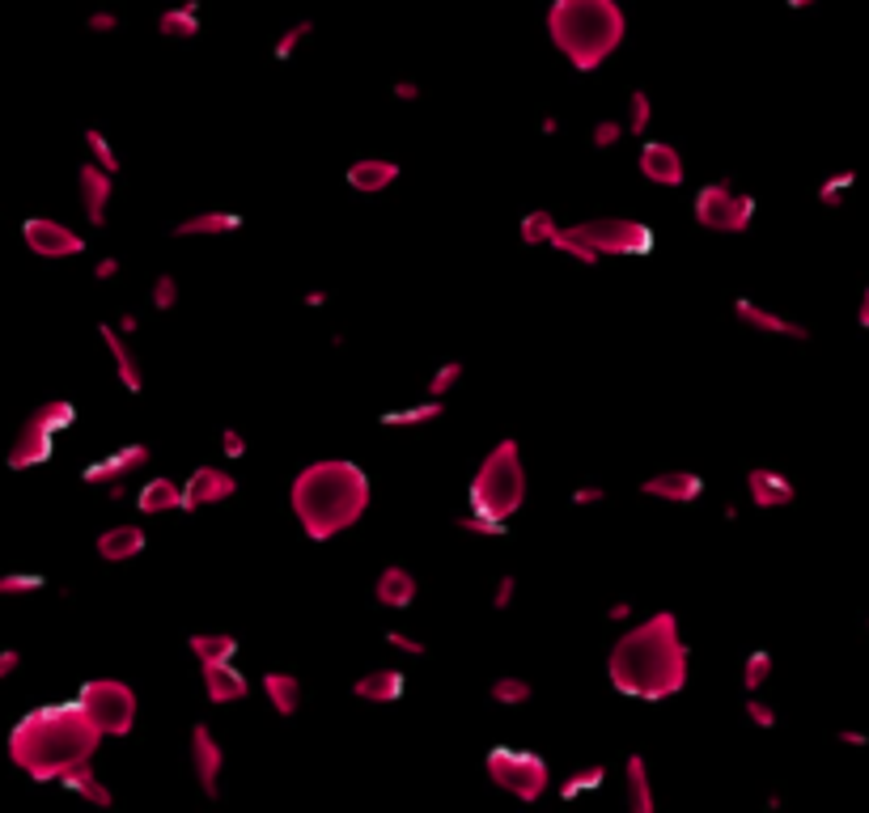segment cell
Instances as JSON below:
<instances>
[{
	"label": "cell",
	"instance_id": "cell-1",
	"mask_svg": "<svg viewBox=\"0 0 869 813\" xmlns=\"http://www.w3.org/2000/svg\"><path fill=\"white\" fill-rule=\"evenodd\" d=\"M687 665H691V648L683 644L679 614L658 610L649 619L632 623L615 640L611 657H607V674L619 695L658 703V699L679 695L687 686Z\"/></svg>",
	"mask_w": 869,
	"mask_h": 813
},
{
	"label": "cell",
	"instance_id": "cell-2",
	"mask_svg": "<svg viewBox=\"0 0 869 813\" xmlns=\"http://www.w3.org/2000/svg\"><path fill=\"white\" fill-rule=\"evenodd\" d=\"M102 733L94 720L73 703H47L34 708L9 733V758L17 771H26L34 784H51L81 763H94Z\"/></svg>",
	"mask_w": 869,
	"mask_h": 813
},
{
	"label": "cell",
	"instance_id": "cell-3",
	"mask_svg": "<svg viewBox=\"0 0 869 813\" xmlns=\"http://www.w3.org/2000/svg\"><path fill=\"white\" fill-rule=\"evenodd\" d=\"M369 500H374L369 475L348 458H318L301 466L289 487L293 517L310 542H331L335 534L352 530L365 517Z\"/></svg>",
	"mask_w": 869,
	"mask_h": 813
},
{
	"label": "cell",
	"instance_id": "cell-4",
	"mask_svg": "<svg viewBox=\"0 0 869 813\" xmlns=\"http://www.w3.org/2000/svg\"><path fill=\"white\" fill-rule=\"evenodd\" d=\"M552 47L577 72H598L628 34V17L615 0H556L547 9Z\"/></svg>",
	"mask_w": 869,
	"mask_h": 813
},
{
	"label": "cell",
	"instance_id": "cell-5",
	"mask_svg": "<svg viewBox=\"0 0 869 813\" xmlns=\"http://www.w3.org/2000/svg\"><path fill=\"white\" fill-rule=\"evenodd\" d=\"M526 500V466H522V449L518 441H501L488 449V458L480 462L471 487H467V504L475 513H488V517H501L509 521L513 513L522 509Z\"/></svg>",
	"mask_w": 869,
	"mask_h": 813
},
{
	"label": "cell",
	"instance_id": "cell-6",
	"mask_svg": "<svg viewBox=\"0 0 869 813\" xmlns=\"http://www.w3.org/2000/svg\"><path fill=\"white\" fill-rule=\"evenodd\" d=\"M77 708L94 720V729L102 737H128L136 729L140 716V699L128 682L119 678H90L77 686Z\"/></svg>",
	"mask_w": 869,
	"mask_h": 813
},
{
	"label": "cell",
	"instance_id": "cell-7",
	"mask_svg": "<svg viewBox=\"0 0 869 813\" xmlns=\"http://www.w3.org/2000/svg\"><path fill=\"white\" fill-rule=\"evenodd\" d=\"M77 420V407L68 399H51L43 407H34L26 415V424L17 428V437L9 445V466L13 471H30V466H43L56 449V432L68 428Z\"/></svg>",
	"mask_w": 869,
	"mask_h": 813
},
{
	"label": "cell",
	"instance_id": "cell-8",
	"mask_svg": "<svg viewBox=\"0 0 869 813\" xmlns=\"http://www.w3.org/2000/svg\"><path fill=\"white\" fill-rule=\"evenodd\" d=\"M484 771L488 780L509 792V797L518 801H539L547 788H552V767H547V758L535 754V750H509V746H492L484 754Z\"/></svg>",
	"mask_w": 869,
	"mask_h": 813
},
{
	"label": "cell",
	"instance_id": "cell-9",
	"mask_svg": "<svg viewBox=\"0 0 869 813\" xmlns=\"http://www.w3.org/2000/svg\"><path fill=\"white\" fill-rule=\"evenodd\" d=\"M569 233L594 259H602V255L628 259V255H645L653 246V229L645 221H628V216H594V221L569 225Z\"/></svg>",
	"mask_w": 869,
	"mask_h": 813
},
{
	"label": "cell",
	"instance_id": "cell-10",
	"mask_svg": "<svg viewBox=\"0 0 869 813\" xmlns=\"http://www.w3.org/2000/svg\"><path fill=\"white\" fill-rule=\"evenodd\" d=\"M691 216H696V225L713 229V233H747L755 221V195L734 191V183L721 178V183H708L696 191Z\"/></svg>",
	"mask_w": 869,
	"mask_h": 813
},
{
	"label": "cell",
	"instance_id": "cell-11",
	"mask_svg": "<svg viewBox=\"0 0 869 813\" xmlns=\"http://www.w3.org/2000/svg\"><path fill=\"white\" fill-rule=\"evenodd\" d=\"M22 238L39 259H77V255H85L81 233L73 225H64V221H51V216H30V221L22 225Z\"/></svg>",
	"mask_w": 869,
	"mask_h": 813
},
{
	"label": "cell",
	"instance_id": "cell-12",
	"mask_svg": "<svg viewBox=\"0 0 869 813\" xmlns=\"http://www.w3.org/2000/svg\"><path fill=\"white\" fill-rule=\"evenodd\" d=\"M149 462H153V449L140 445V441H128V445L111 449V454L94 458V462L81 471V479H85V483H98V487H111V483H123V479L140 475Z\"/></svg>",
	"mask_w": 869,
	"mask_h": 813
},
{
	"label": "cell",
	"instance_id": "cell-13",
	"mask_svg": "<svg viewBox=\"0 0 869 813\" xmlns=\"http://www.w3.org/2000/svg\"><path fill=\"white\" fill-rule=\"evenodd\" d=\"M234 496H238V479L229 471H221V466H195L183 483V513H200Z\"/></svg>",
	"mask_w": 869,
	"mask_h": 813
},
{
	"label": "cell",
	"instance_id": "cell-14",
	"mask_svg": "<svg viewBox=\"0 0 869 813\" xmlns=\"http://www.w3.org/2000/svg\"><path fill=\"white\" fill-rule=\"evenodd\" d=\"M191 771L195 780H200L204 797H217L221 792V771H225V750L217 742V733H212V725H191Z\"/></svg>",
	"mask_w": 869,
	"mask_h": 813
},
{
	"label": "cell",
	"instance_id": "cell-15",
	"mask_svg": "<svg viewBox=\"0 0 869 813\" xmlns=\"http://www.w3.org/2000/svg\"><path fill=\"white\" fill-rule=\"evenodd\" d=\"M641 174L658 187H683L687 183V161L670 140H645L641 149Z\"/></svg>",
	"mask_w": 869,
	"mask_h": 813
},
{
	"label": "cell",
	"instance_id": "cell-16",
	"mask_svg": "<svg viewBox=\"0 0 869 813\" xmlns=\"http://www.w3.org/2000/svg\"><path fill=\"white\" fill-rule=\"evenodd\" d=\"M734 318L742 322V327L759 331V335H780V339H797V343L810 339V327H802V322H793V318L772 314L768 305H755L751 297H738L734 301Z\"/></svg>",
	"mask_w": 869,
	"mask_h": 813
},
{
	"label": "cell",
	"instance_id": "cell-17",
	"mask_svg": "<svg viewBox=\"0 0 869 813\" xmlns=\"http://www.w3.org/2000/svg\"><path fill=\"white\" fill-rule=\"evenodd\" d=\"M77 191H81V212H85V221H90L94 229H102L106 225V212H111V195H115V178L111 174H102L98 166H85L77 170Z\"/></svg>",
	"mask_w": 869,
	"mask_h": 813
},
{
	"label": "cell",
	"instance_id": "cell-18",
	"mask_svg": "<svg viewBox=\"0 0 869 813\" xmlns=\"http://www.w3.org/2000/svg\"><path fill=\"white\" fill-rule=\"evenodd\" d=\"M98 555L106 559V564H128V559H136L140 551L149 547V534L136 526V521H119V526H106L98 534Z\"/></svg>",
	"mask_w": 869,
	"mask_h": 813
},
{
	"label": "cell",
	"instance_id": "cell-19",
	"mask_svg": "<svg viewBox=\"0 0 869 813\" xmlns=\"http://www.w3.org/2000/svg\"><path fill=\"white\" fill-rule=\"evenodd\" d=\"M641 492L670 504H696L704 496V479L696 471H662V475H649L641 483Z\"/></svg>",
	"mask_w": 869,
	"mask_h": 813
},
{
	"label": "cell",
	"instance_id": "cell-20",
	"mask_svg": "<svg viewBox=\"0 0 869 813\" xmlns=\"http://www.w3.org/2000/svg\"><path fill=\"white\" fill-rule=\"evenodd\" d=\"M204 674V695L208 703H242L251 695V682H246L242 670H234V661H212V665H200Z\"/></svg>",
	"mask_w": 869,
	"mask_h": 813
},
{
	"label": "cell",
	"instance_id": "cell-21",
	"mask_svg": "<svg viewBox=\"0 0 869 813\" xmlns=\"http://www.w3.org/2000/svg\"><path fill=\"white\" fill-rule=\"evenodd\" d=\"M98 335H102L106 352H111V360H115V377H119V386L128 390V394H140V390H145V373H140V360H136V352L128 348V339H123V335L111 327V322H102Z\"/></svg>",
	"mask_w": 869,
	"mask_h": 813
},
{
	"label": "cell",
	"instance_id": "cell-22",
	"mask_svg": "<svg viewBox=\"0 0 869 813\" xmlns=\"http://www.w3.org/2000/svg\"><path fill=\"white\" fill-rule=\"evenodd\" d=\"M399 161H386V157H361L348 166V187L352 191H365V195H382L386 187L399 183Z\"/></svg>",
	"mask_w": 869,
	"mask_h": 813
},
{
	"label": "cell",
	"instance_id": "cell-23",
	"mask_svg": "<svg viewBox=\"0 0 869 813\" xmlns=\"http://www.w3.org/2000/svg\"><path fill=\"white\" fill-rule=\"evenodd\" d=\"M416 593H420V585H416L412 568H403V564H386V568L378 572L374 598H378L386 610H407V606L416 602Z\"/></svg>",
	"mask_w": 869,
	"mask_h": 813
},
{
	"label": "cell",
	"instance_id": "cell-24",
	"mask_svg": "<svg viewBox=\"0 0 869 813\" xmlns=\"http://www.w3.org/2000/svg\"><path fill=\"white\" fill-rule=\"evenodd\" d=\"M747 492L755 500V509H785V504H793L797 487L780 475V471H768V466H755V471L747 475Z\"/></svg>",
	"mask_w": 869,
	"mask_h": 813
},
{
	"label": "cell",
	"instance_id": "cell-25",
	"mask_svg": "<svg viewBox=\"0 0 869 813\" xmlns=\"http://www.w3.org/2000/svg\"><path fill=\"white\" fill-rule=\"evenodd\" d=\"M136 509L145 513V517L183 513V483H174L170 475H153V479L136 492Z\"/></svg>",
	"mask_w": 869,
	"mask_h": 813
},
{
	"label": "cell",
	"instance_id": "cell-26",
	"mask_svg": "<svg viewBox=\"0 0 869 813\" xmlns=\"http://www.w3.org/2000/svg\"><path fill=\"white\" fill-rule=\"evenodd\" d=\"M624 797L632 813H653L658 797H653V780H649V758L645 754H628L624 758Z\"/></svg>",
	"mask_w": 869,
	"mask_h": 813
},
{
	"label": "cell",
	"instance_id": "cell-27",
	"mask_svg": "<svg viewBox=\"0 0 869 813\" xmlns=\"http://www.w3.org/2000/svg\"><path fill=\"white\" fill-rule=\"evenodd\" d=\"M403 691H407V674L403 670H374V674H365V678L352 682V695L369 699V703H395V699H403Z\"/></svg>",
	"mask_w": 869,
	"mask_h": 813
},
{
	"label": "cell",
	"instance_id": "cell-28",
	"mask_svg": "<svg viewBox=\"0 0 869 813\" xmlns=\"http://www.w3.org/2000/svg\"><path fill=\"white\" fill-rule=\"evenodd\" d=\"M263 695H268L272 712H276L280 720L297 716V708H301V682H297V674H289V670L263 674Z\"/></svg>",
	"mask_w": 869,
	"mask_h": 813
},
{
	"label": "cell",
	"instance_id": "cell-29",
	"mask_svg": "<svg viewBox=\"0 0 869 813\" xmlns=\"http://www.w3.org/2000/svg\"><path fill=\"white\" fill-rule=\"evenodd\" d=\"M238 229H242L238 212H195L174 225V238H221V233H238Z\"/></svg>",
	"mask_w": 869,
	"mask_h": 813
},
{
	"label": "cell",
	"instance_id": "cell-30",
	"mask_svg": "<svg viewBox=\"0 0 869 813\" xmlns=\"http://www.w3.org/2000/svg\"><path fill=\"white\" fill-rule=\"evenodd\" d=\"M60 784L73 792V797L90 801V805H98V809H111V805H115V792L94 775V763H81V767H73L68 775H60Z\"/></svg>",
	"mask_w": 869,
	"mask_h": 813
},
{
	"label": "cell",
	"instance_id": "cell-31",
	"mask_svg": "<svg viewBox=\"0 0 869 813\" xmlns=\"http://www.w3.org/2000/svg\"><path fill=\"white\" fill-rule=\"evenodd\" d=\"M187 648L200 665H212V661H234L238 640L229 636V631H195V636L187 640Z\"/></svg>",
	"mask_w": 869,
	"mask_h": 813
},
{
	"label": "cell",
	"instance_id": "cell-32",
	"mask_svg": "<svg viewBox=\"0 0 869 813\" xmlns=\"http://www.w3.org/2000/svg\"><path fill=\"white\" fill-rule=\"evenodd\" d=\"M157 34L170 43H191L195 34H200V9L195 5H174L157 17Z\"/></svg>",
	"mask_w": 869,
	"mask_h": 813
},
{
	"label": "cell",
	"instance_id": "cell-33",
	"mask_svg": "<svg viewBox=\"0 0 869 813\" xmlns=\"http://www.w3.org/2000/svg\"><path fill=\"white\" fill-rule=\"evenodd\" d=\"M602 784H607V763H585V767H573L569 775L560 780V801H581L590 797V792H598Z\"/></svg>",
	"mask_w": 869,
	"mask_h": 813
},
{
	"label": "cell",
	"instance_id": "cell-34",
	"mask_svg": "<svg viewBox=\"0 0 869 813\" xmlns=\"http://www.w3.org/2000/svg\"><path fill=\"white\" fill-rule=\"evenodd\" d=\"M446 415V407H441V399H424L416 407H399V411H382V428H424Z\"/></svg>",
	"mask_w": 869,
	"mask_h": 813
},
{
	"label": "cell",
	"instance_id": "cell-35",
	"mask_svg": "<svg viewBox=\"0 0 869 813\" xmlns=\"http://www.w3.org/2000/svg\"><path fill=\"white\" fill-rule=\"evenodd\" d=\"M560 233V221L552 212H526L522 225H518V238L526 246H552V238Z\"/></svg>",
	"mask_w": 869,
	"mask_h": 813
},
{
	"label": "cell",
	"instance_id": "cell-36",
	"mask_svg": "<svg viewBox=\"0 0 869 813\" xmlns=\"http://www.w3.org/2000/svg\"><path fill=\"white\" fill-rule=\"evenodd\" d=\"M488 695H492V703H501V708H522V703L535 699V686H530L526 678L505 674V678H496V682L488 686Z\"/></svg>",
	"mask_w": 869,
	"mask_h": 813
},
{
	"label": "cell",
	"instance_id": "cell-37",
	"mask_svg": "<svg viewBox=\"0 0 869 813\" xmlns=\"http://www.w3.org/2000/svg\"><path fill=\"white\" fill-rule=\"evenodd\" d=\"M85 149H90V166H98L102 174H119V149L111 144V136L106 132H98V128H90L85 132Z\"/></svg>",
	"mask_w": 869,
	"mask_h": 813
},
{
	"label": "cell",
	"instance_id": "cell-38",
	"mask_svg": "<svg viewBox=\"0 0 869 813\" xmlns=\"http://www.w3.org/2000/svg\"><path fill=\"white\" fill-rule=\"evenodd\" d=\"M649 128H653V98H649V89H632L624 132H628V136H645Z\"/></svg>",
	"mask_w": 869,
	"mask_h": 813
},
{
	"label": "cell",
	"instance_id": "cell-39",
	"mask_svg": "<svg viewBox=\"0 0 869 813\" xmlns=\"http://www.w3.org/2000/svg\"><path fill=\"white\" fill-rule=\"evenodd\" d=\"M454 526L467 530V534H475V538H505V534H509V521L488 517V513H475V509H467L463 517L454 521Z\"/></svg>",
	"mask_w": 869,
	"mask_h": 813
},
{
	"label": "cell",
	"instance_id": "cell-40",
	"mask_svg": "<svg viewBox=\"0 0 869 813\" xmlns=\"http://www.w3.org/2000/svg\"><path fill=\"white\" fill-rule=\"evenodd\" d=\"M310 34H314V22H310V17H301V22H297V26H289V30H285V34H280V39H276V47H272V56H276L280 64H285V60H293V56H297V51H301V47H306V43H310Z\"/></svg>",
	"mask_w": 869,
	"mask_h": 813
},
{
	"label": "cell",
	"instance_id": "cell-41",
	"mask_svg": "<svg viewBox=\"0 0 869 813\" xmlns=\"http://www.w3.org/2000/svg\"><path fill=\"white\" fill-rule=\"evenodd\" d=\"M467 377V365L463 360H446V365H437L433 377H429V399H446L450 390H458V382Z\"/></svg>",
	"mask_w": 869,
	"mask_h": 813
},
{
	"label": "cell",
	"instance_id": "cell-42",
	"mask_svg": "<svg viewBox=\"0 0 869 813\" xmlns=\"http://www.w3.org/2000/svg\"><path fill=\"white\" fill-rule=\"evenodd\" d=\"M857 187V174H831V178H823L819 183V204L823 208H844V200H848V191Z\"/></svg>",
	"mask_w": 869,
	"mask_h": 813
},
{
	"label": "cell",
	"instance_id": "cell-43",
	"mask_svg": "<svg viewBox=\"0 0 869 813\" xmlns=\"http://www.w3.org/2000/svg\"><path fill=\"white\" fill-rule=\"evenodd\" d=\"M772 670H776V661H772V653H764V648H755V653L747 657V665H742V686L755 695L759 686H764L768 678H772Z\"/></svg>",
	"mask_w": 869,
	"mask_h": 813
},
{
	"label": "cell",
	"instance_id": "cell-44",
	"mask_svg": "<svg viewBox=\"0 0 869 813\" xmlns=\"http://www.w3.org/2000/svg\"><path fill=\"white\" fill-rule=\"evenodd\" d=\"M179 297H183V288H179V280H174L170 271H162V276L149 284V301H153V310H162V314H170L174 305H179Z\"/></svg>",
	"mask_w": 869,
	"mask_h": 813
},
{
	"label": "cell",
	"instance_id": "cell-45",
	"mask_svg": "<svg viewBox=\"0 0 869 813\" xmlns=\"http://www.w3.org/2000/svg\"><path fill=\"white\" fill-rule=\"evenodd\" d=\"M34 589H43L39 572H5L0 576V598H17V593H34Z\"/></svg>",
	"mask_w": 869,
	"mask_h": 813
},
{
	"label": "cell",
	"instance_id": "cell-46",
	"mask_svg": "<svg viewBox=\"0 0 869 813\" xmlns=\"http://www.w3.org/2000/svg\"><path fill=\"white\" fill-rule=\"evenodd\" d=\"M624 136H628L624 132V119H598L594 132H590V144H594V149H615Z\"/></svg>",
	"mask_w": 869,
	"mask_h": 813
},
{
	"label": "cell",
	"instance_id": "cell-47",
	"mask_svg": "<svg viewBox=\"0 0 869 813\" xmlns=\"http://www.w3.org/2000/svg\"><path fill=\"white\" fill-rule=\"evenodd\" d=\"M386 644L395 648V653H403V657H424V653H429V644L416 640V636H407V631H399V627L386 631Z\"/></svg>",
	"mask_w": 869,
	"mask_h": 813
},
{
	"label": "cell",
	"instance_id": "cell-48",
	"mask_svg": "<svg viewBox=\"0 0 869 813\" xmlns=\"http://www.w3.org/2000/svg\"><path fill=\"white\" fill-rule=\"evenodd\" d=\"M552 246L560 250V255H569V259H577V263H585V267H594V263H598V259L590 255V250H585V246H581V242L573 238V233H569V229H560V233H556V238H552Z\"/></svg>",
	"mask_w": 869,
	"mask_h": 813
},
{
	"label": "cell",
	"instance_id": "cell-49",
	"mask_svg": "<svg viewBox=\"0 0 869 813\" xmlns=\"http://www.w3.org/2000/svg\"><path fill=\"white\" fill-rule=\"evenodd\" d=\"M221 454H225L229 462H238V458L251 454V445H246V437H242L238 428H225V432H221Z\"/></svg>",
	"mask_w": 869,
	"mask_h": 813
},
{
	"label": "cell",
	"instance_id": "cell-50",
	"mask_svg": "<svg viewBox=\"0 0 869 813\" xmlns=\"http://www.w3.org/2000/svg\"><path fill=\"white\" fill-rule=\"evenodd\" d=\"M747 720L755 729H776V712H772V703H764V699H747Z\"/></svg>",
	"mask_w": 869,
	"mask_h": 813
},
{
	"label": "cell",
	"instance_id": "cell-51",
	"mask_svg": "<svg viewBox=\"0 0 869 813\" xmlns=\"http://www.w3.org/2000/svg\"><path fill=\"white\" fill-rule=\"evenodd\" d=\"M513 598H518V576H501L492 589V610H509Z\"/></svg>",
	"mask_w": 869,
	"mask_h": 813
},
{
	"label": "cell",
	"instance_id": "cell-52",
	"mask_svg": "<svg viewBox=\"0 0 869 813\" xmlns=\"http://www.w3.org/2000/svg\"><path fill=\"white\" fill-rule=\"evenodd\" d=\"M85 30H94V34H115V30H119V17L106 13V9H98V13L85 17Z\"/></svg>",
	"mask_w": 869,
	"mask_h": 813
},
{
	"label": "cell",
	"instance_id": "cell-53",
	"mask_svg": "<svg viewBox=\"0 0 869 813\" xmlns=\"http://www.w3.org/2000/svg\"><path fill=\"white\" fill-rule=\"evenodd\" d=\"M115 276H119V259H115V255H102V259L94 263V280H98V284H111Z\"/></svg>",
	"mask_w": 869,
	"mask_h": 813
},
{
	"label": "cell",
	"instance_id": "cell-54",
	"mask_svg": "<svg viewBox=\"0 0 869 813\" xmlns=\"http://www.w3.org/2000/svg\"><path fill=\"white\" fill-rule=\"evenodd\" d=\"M632 619H636V606L628 598H619V602L607 606V623H632Z\"/></svg>",
	"mask_w": 869,
	"mask_h": 813
},
{
	"label": "cell",
	"instance_id": "cell-55",
	"mask_svg": "<svg viewBox=\"0 0 869 813\" xmlns=\"http://www.w3.org/2000/svg\"><path fill=\"white\" fill-rule=\"evenodd\" d=\"M602 500H607V492H602V487H577V492H573L577 509H590V504H602Z\"/></svg>",
	"mask_w": 869,
	"mask_h": 813
},
{
	"label": "cell",
	"instance_id": "cell-56",
	"mask_svg": "<svg viewBox=\"0 0 869 813\" xmlns=\"http://www.w3.org/2000/svg\"><path fill=\"white\" fill-rule=\"evenodd\" d=\"M17 665H22V653H17V648H0V682L13 678Z\"/></svg>",
	"mask_w": 869,
	"mask_h": 813
},
{
	"label": "cell",
	"instance_id": "cell-57",
	"mask_svg": "<svg viewBox=\"0 0 869 813\" xmlns=\"http://www.w3.org/2000/svg\"><path fill=\"white\" fill-rule=\"evenodd\" d=\"M390 94H395L399 102H420V85L416 81H395L390 85Z\"/></svg>",
	"mask_w": 869,
	"mask_h": 813
},
{
	"label": "cell",
	"instance_id": "cell-58",
	"mask_svg": "<svg viewBox=\"0 0 869 813\" xmlns=\"http://www.w3.org/2000/svg\"><path fill=\"white\" fill-rule=\"evenodd\" d=\"M327 301H331V293H327V288H310V293L301 297V305H306V310H323Z\"/></svg>",
	"mask_w": 869,
	"mask_h": 813
},
{
	"label": "cell",
	"instance_id": "cell-59",
	"mask_svg": "<svg viewBox=\"0 0 869 813\" xmlns=\"http://www.w3.org/2000/svg\"><path fill=\"white\" fill-rule=\"evenodd\" d=\"M111 327H115L123 339H128V335H136V331H140V318H136V314H119V322H111Z\"/></svg>",
	"mask_w": 869,
	"mask_h": 813
},
{
	"label": "cell",
	"instance_id": "cell-60",
	"mask_svg": "<svg viewBox=\"0 0 869 813\" xmlns=\"http://www.w3.org/2000/svg\"><path fill=\"white\" fill-rule=\"evenodd\" d=\"M836 737H840L844 746H865V733H861V729H840Z\"/></svg>",
	"mask_w": 869,
	"mask_h": 813
},
{
	"label": "cell",
	"instance_id": "cell-61",
	"mask_svg": "<svg viewBox=\"0 0 869 813\" xmlns=\"http://www.w3.org/2000/svg\"><path fill=\"white\" fill-rule=\"evenodd\" d=\"M857 322H861V327L869 331V288L861 293V305H857Z\"/></svg>",
	"mask_w": 869,
	"mask_h": 813
},
{
	"label": "cell",
	"instance_id": "cell-62",
	"mask_svg": "<svg viewBox=\"0 0 869 813\" xmlns=\"http://www.w3.org/2000/svg\"><path fill=\"white\" fill-rule=\"evenodd\" d=\"M106 496H111V500H123V496H128V479H123V483H111V487H106Z\"/></svg>",
	"mask_w": 869,
	"mask_h": 813
},
{
	"label": "cell",
	"instance_id": "cell-63",
	"mask_svg": "<svg viewBox=\"0 0 869 813\" xmlns=\"http://www.w3.org/2000/svg\"><path fill=\"white\" fill-rule=\"evenodd\" d=\"M556 132H560V119L547 115V119H543V136H556Z\"/></svg>",
	"mask_w": 869,
	"mask_h": 813
},
{
	"label": "cell",
	"instance_id": "cell-64",
	"mask_svg": "<svg viewBox=\"0 0 869 813\" xmlns=\"http://www.w3.org/2000/svg\"><path fill=\"white\" fill-rule=\"evenodd\" d=\"M865 627H869V619H865Z\"/></svg>",
	"mask_w": 869,
	"mask_h": 813
}]
</instances>
